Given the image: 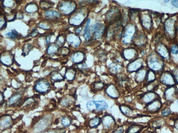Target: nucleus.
Listing matches in <instances>:
<instances>
[{
	"instance_id": "bf43d9fd",
	"label": "nucleus",
	"mask_w": 178,
	"mask_h": 133,
	"mask_svg": "<svg viewBox=\"0 0 178 133\" xmlns=\"http://www.w3.org/2000/svg\"><path fill=\"white\" fill-rule=\"evenodd\" d=\"M171 5L172 6L175 7V8H178V1L177 0H174L171 1Z\"/></svg>"
},
{
	"instance_id": "4468645a",
	"label": "nucleus",
	"mask_w": 178,
	"mask_h": 133,
	"mask_svg": "<svg viewBox=\"0 0 178 133\" xmlns=\"http://www.w3.org/2000/svg\"><path fill=\"white\" fill-rule=\"evenodd\" d=\"M66 40L69 45L75 48L79 47L81 43V40L79 36L73 33H70L67 35Z\"/></svg>"
},
{
	"instance_id": "e2e57ef3",
	"label": "nucleus",
	"mask_w": 178,
	"mask_h": 133,
	"mask_svg": "<svg viewBox=\"0 0 178 133\" xmlns=\"http://www.w3.org/2000/svg\"><path fill=\"white\" fill-rule=\"evenodd\" d=\"M47 133H57V132H56L55 130H51V131H50V132H48Z\"/></svg>"
},
{
	"instance_id": "a211bd4d",
	"label": "nucleus",
	"mask_w": 178,
	"mask_h": 133,
	"mask_svg": "<svg viewBox=\"0 0 178 133\" xmlns=\"http://www.w3.org/2000/svg\"><path fill=\"white\" fill-rule=\"evenodd\" d=\"M13 55L11 52H5L1 55V62L5 66L9 67L13 64Z\"/></svg>"
},
{
	"instance_id": "052dcab7",
	"label": "nucleus",
	"mask_w": 178,
	"mask_h": 133,
	"mask_svg": "<svg viewBox=\"0 0 178 133\" xmlns=\"http://www.w3.org/2000/svg\"><path fill=\"white\" fill-rule=\"evenodd\" d=\"M81 30H82L81 28H76V33L79 34V32L81 31Z\"/></svg>"
},
{
	"instance_id": "72a5a7b5",
	"label": "nucleus",
	"mask_w": 178,
	"mask_h": 133,
	"mask_svg": "<svg viewBox=\"0 0 178 133\" xmlns=\"http://www.w3.org/2000/svg\"><path fill=\"white\" fill-rule=\"evenodd\" d=\"M110 71L113 74H116L121 73L123 70V67L119 64H112L109 66Z\"/></svg>"
},
{
	"instance_id": "b1692460",
	"label": "nucleus",
	"mask_w": 178,
	"mask_h": 133,
	"mask_svg": "<svg viewBox=\"0 0 178 133\" xmlns=\"http://www.w3.org/2000/svg\"><path fill=\"white\" fill-rule=\"evenodd\" d=\"M147 71L145 68H141V69L139 70L137 72L135 73L134 79L135 81L138 83H143L145 81L146 74H147Z\"/></svg>"
},
{
	"instance_id": "393cba45",
	"label": "nucleus",
	"mask_w": 178,
	"mask_h": 133,
	"mask_svg": "<svg viewBox=\"0 0 178 133\" xmlns=\"http://www.w3.org/2000/svg\"><path fill=\"white\" fill-rule=\"evenodd\" d=\"M12 117L8 115H5L2 116L1 118V128L7 129L8 127L11 126L12 123Z\"/></svg>"
},
{
	"instance_id": "20e7f679",
	"label": "nucleus",
	"mask_w": 178,
	"mask_h": 133,
	"mask_svg": "<svg viewBox=\"0 0 178 133\" xmlns=\"http://www.w3.org/2000/svg\"><path fill=\"white\" fill-rule=\"evenodd\" d=\"M88 14L86 10L81 9L71 16L69 19L70 25L73 26H80L85 21Z\"/></svg>"
},
{
	"instance_id": "aec40b11",
	"label": "nucleus",
	"mask_w": 178,
	"mask_h": 133,
	"mask_svg": "<svg viewBox=\"0 0 178 133\" xmlns=\"http://www.w3.org/2000/svg\"><path fill=\"white\" fill-rule=\"evenodd\" d=\"M162 107V102L160 99H156L146 105V110L150 113H156L161 110Z\"/></svg>"
},
{
	"instance_id": "6ab92c4d",
	"label": "nucleus",
	"mask_w": 178,
	"mask_h": 133,
	"mask_svg": "<svg viewBox=\"0 0 178 133\" xmlns=\"http://www.w3.org/2000/svg\"><path fill=\"white\" fill-rule=\"evenodd\" d=\"M86 60V55L85 54L81 51H77L73 52L71 56V60L73 64H83V62Z\"/></svg>"
},
{
	"instance_id": "9d476101",
	"label": "nucleus",
	"mask_w": 178,
	"mask_h": 133,
	"mask_svg": "<svg viewBox=\"0 0 178 133\" xmlns=\"http://www.w3.org/2000/svg\"><path fill=\"white\" fill-rule=\"evenodd\" d=\"M144 61L141 58H138L134 61H131L127 66V71L132 73L134 72H137L139 70L143 68Z\"/></svg>"
},
{
	"instance_id": "f704fd0d",
	"label": "nucleus",
	"mask_w": 178,
	"mask_h": 133,
	"mask_svg": "<svg viewBox=\"0 0 178 133\" xmlns=\"http://www.w3.org/2000/svg\"><path fill=\"white\" fill-rule=\"evenodd\" d=\"M156 73L153 71L149 69L147 71V74L145 81L147 83L153 82L156 80Z\"/></svg>"
},
{
	"instance_id": "0e129e2a",
	"label": "nucleus",
	"mask_w": 178,
	"mask_h": 133,
	"mask_svg": "<svg viewBox=\"0 0 178 133\" xmlns=\"http://www.w3.org/2000/svg\"><path fill=\"white\" fill-rule=\"evenodd\" d=\"M169 1H165L164 2H165V3H168V2H169Z\"/></svg>"
},
{
	"instance_id": "dca6fc26",
	"label": "nucleus",
	"mask_w": 178,
	"mask_h": 133,
	"mask_svg": "<svg viewBox=\"0 0 178 133\" xmlns=\"http://www.w3.org/2000/svg\"><path fill=\"white\" fill-rule=\"evenodd\" d=\"M101 123L105 129H111L116 124V121L111 115L106 114L101 118Z\"/></svg>"
},
{
	"instance_id": "603ef678",
	"label": "nucleus",
	"mask_w": 178,
	"mask_h": 133,
	"mask_svg": "<svg viewBox=\"0 0 178 133\" xmlns=\"http://www.w3.org/2000/svg\"><path fill=\"white\" fill-rule=\"evenodd\" d=\"M34 100H33V98H29L28 99H26V101L24 102V104H23V107H26L27 105H29L31 104H32L33 103Z\"/></svg>"
},
{
	"instance_id": "7c9ffc66",
	"label": "nucleus",
	"mask_w": 178,
	"mask_h": 133,
	"mask_svg": "<svg viewBox=\"0 0 178 133\" xmlns=\"http://www.w3.org/2000/svg\"><path fill=\"white\" fill-rule=\"evenodd\" d=\"M22 98V95L20 93H15L12 95L9 100H8V104L9 106L15 105L16 104L18 103L20 101V99Z\"/></svg>"
},
{
	"instance_id": "f8f14e48",
	"label": "nucleus",
	"mask_w": 178,
	"mask_h": 133,
	"mask_svg": "<svg viewBox=\"0 0 178 133\" xmlns=\"http://www.w3.org/2000/svg\"><path fill=\"white\" fill-rule=\"evenodd\" d=\"M122 56L127 61H132L138 58L137 50L133 48H128L122 51Z\"/></svg>"
},
{
	"instance_id": "3c124183",
	"label": "nucleus",
	"mask_w": 178,
	"mask_h": 133,
	"mask_svg": "<svg viewBox=\"0 0 178 133\" xmlns=\"http://www.w3.org/2000/svg\"><path fill=\"white\" fill-rule=\"evenodd\" d=\"M171 54L174 55H178V45H174L171 48Z\"/></svg>"
},
{
	"instance_id": "e433bc0d",
	"label": "nucleus",
	"mask_w": 178,
	"mask_h": 133,
	"mask_svg": "<svg viewBox=\"0 0 178 133\" xmlns=\"http://www.w3.org/2000/svg\"><path fill=\"white\" fill-rule=\"evenodd\" d=\"M40 5L41 8L43 10H46V11H48V9L52 7L54 5V3L51 1H40Z\"/></svg>"
},
{
	"instance_id": "ea45409f",
	"label": "nucleus",
	"mask_w": 178,
	"mask_h": 133,
	"mask_svg": "<svg viewBox=\"0 0 178 133\" xmlns=\"http://www.w3.org/2000/svg\"><path fill=\"white\" fill-rule=\"evenodd\" d=\"M33 49V46L31 44H29V43L25 44L24 45L23 48V55L24 56H27L30 52V51L32 50Z\"/></svg>"
},
{
	"instance_id": "6e6d98bb",
	"label": "nucleus",
	"mask_w": 178,
	"mask_h": 133,
	"mask_svg": "<svg viewBox=\"0 0 178 133\" xmlns=\"http://www.w3.org/2000/svg\"><path fill=\"white\" fill-rule=\"evenodd\" d=\"M53 33H51L49 34H48L46 37V44L48 45L50 44L51 43V37H52V36Z\"/></svg>"
},
{
	"instance_id": "bb28decb",
	"label": "nucleus",
	"mask_w": 178,
	"mask_h": 133,
	"mask_svg": "<svg viewBox=\"0 0 178 133\" xmlns=\"http://www.w3.org/2000/svg\"><path fill=\"white\" fill-rule=\"evenodd\" d=\"M44 17L47 20H55L61 17V14L54 10H48L44 13Z\"/></svg>"
},
{
	"instance_id": "7ed1b4c3",
	"label": "nucleus",
	"mask_w": 178,
	"mask_h": 133,
	"mask_svg": "<svg viewBox=\"0 0 178 133\" xmlns=\"http://www.w3.org/2000/svg\"><path fill=\"white\" fill-rule=\"evenodd\" d=\"M76 3L73 1H62L58 3V8L60 13L64 15H69L75 12L76 9Z\"/></svg>"
},
{
	"instance_id": "09e8293b",
	"label": "nucleus",
	"mask_w": 178,
	"mask_h": 133,
	"mask_svg": "<svg viewBox=\"0 0 178 133\" xmlns=\"http://www.w3.org/2000/svg\"><path fill=\"white\" fill-rule=\"evenodd\" d=\"M171 109L169 108H165L162 111L161 114H162V116H165V117H167L168 116H169L171 114Z\"/></svg>"
},
{
	"instance_id": "f257e3e1",
	"label": "nucleus",
	"mask_w": 178,
	"mask_h": 133,
	"mask_svg": "<svg viewBox=\"0 0 178 133\" xmlns=\"http://www.w3.org/2000/svg\"><path fill=\"white\" fill-rule=\"evenodd\" d=\"M146 63L149 68L155 73L162 71L164 67L162 58L155 52H152L148 56Z\"/></svg>"
},
{
	"instance_id": "423d86ee",
	"label": "nucleus",
	"mask_w": 178,
	"mask_h": 133,
	"mask_svg": "<svg viewBox=\"0 0 178 133\" xmlns=\"http://www.w3.org/2000/svg\"><path fill=\"white\" fill-rule=\"evenodd\" d=\"M51 88L49 81L46 79L42 78L37 80L33 86L34 90L40 94L47 93Z\"/></svg>"
},
{
	"instance_id": "39448f33",
	"label": "nucleus",
	"mask_w": 178,
	"mask_h": 133,
	"mask_svg": "<svg viewBox=\"0 0 178 133\" xmlns=\"http://www.w3.org/2000/svg\"><path fill=\"white\" fill-rule=\"evenodd\" d=\"M109 107L105 101H90L86 104V108L90 112H100L106 110Z\"/></svg>"
},
{
	"instance_id": "a18cd8bd",
	"label": "nucleus",
	"mask_w": 178,
	"mask_h": 133,
	"mask_svg": "<svg viewBox=\"0 0 178 133\" xmlns=\"http://www.w3.org/2000/svg\"><path fill=\"white\" fill-rule=\"evenodd\" d=\"M7 27V19L5 16H1V30L5 29Z\"/></svg>"
},
{
	"instance_id": "680f3d73",
	"label": "nucleus",
	"mask_w": 178,
	"mask_h": 133,
	"mask_svg": "<svg viewBox=\"0 0 178 133\" xmlns=\"http://www.w3.org/2000/svg\"><path fill=\"white\" fill-rule=\"evenodd\" d=\"M174 126L175 127V128L178 130V120L175 122V123L174 124Z\"/></svg>"
},
{
	"instance_id": "412c9836",
	"label": "nucleus",
	"mask_w": 178,
	"mask_h": 133,
	"mask_svg": "<svg viewBox=\"0 0 178 133\" xmlns=\"http://www.w3.org/2000/svg\"><path fill=\"white\" fill-rule=\"evenodd\" d=\"M147 43V38L144 33L137 34L133 40V43L135 46L142 47Z\"/></svg>"
},
{
	"instance_id": "6e6552de",
	"label": "nucleus",
	"mask_w": 178,
	"mask_h": 133,
	"mask_svg": "<svg viewBox=\"0 0 178 133\" xmlns=\"http://www.w3.org/2000/svg\"><path fill=\"white\" fill-rule=\"evenodd\" d=\"M159 81L168 87L175 86L177 84L173 73L167 71L161 74L159 77Z\"/></svg>"
},
{
	"instance_id": "f3484780",
	"label": "nucleus",
	"mask_w": 178,
	"mask_h": 133,
	"mask_svg": "<svg viewBox=\"0 0 178 133\" xmlns=\"http://www.w3.org/2000/svg\"><path fill=\"white\" fill-rule=\"evenodd\" d=\"M105 92L106 95L112 99H117L120 95L117 87L113 84L107 85L105 89Z\"/></svg>"
},
{
	"instance_id": "0eeeda50",
	"label": "nucleus",
	"mask_w": 178,
	"mask_h": 133,
	"mask_svg": "<svg viewBox=\"0 0 178 133\" xmlns=\"http://www.w3.org/2000/svg\"><path fill=\"white\" fill-rule=\"evenodd\" d=\"M139 22L145 30L150 31L151 29L153 22L150 14H146L144 12L139 13Z\"/></svg>"
},
{
	"instance_id": "79ce46f5",
	"label": "nucleus",
	"mask_w": 178,
	"mask_h": 133,
	"mask_svg": "<svg viewBox=\"0 0 178 133\" xmlns=\"http://www.w3.org/2000/svg\"><path fill=\"white\" fill-rule=\"evenodd\" d=\"M61 122V124H63L64 127H68L71 125L72 123V120L71 118H70L68 117L64 116L62 117Z\"/></svg>"
},
{
	"instance_id": "2eb2a0df",
	"label": "nucleus",
	"mask_w": 178,
	"mask_h": 133,
	"mask_svg": "<svg viewBox=\"0 0 178 133\" xmlns=\"http://www.w3.org/2000/svg\"><path fill=\"white\" fill-rule=\"evenodd\" d=\"M159 95L154 92H148L145 93L140 98V101L141 103L146 105L151 103L152 101H156L159 99Z\"/></svg>"
},
{
	"instance_id": "13d9d810",
	"label": "nucleus",
	"mask_w": 178,
	"mask_h": 133,
	"mask_svg": "<svg viewBox=\"0 0 178 133\" xmlns=\"http://www.w3.org/2000/svg\"><path fill=\"white\" fill-rule=\"evenodd\" d=\"M124 130L122 127H120L113 131L112 133H123Z\"/></svg>"
},
{
	"instance_id": "49530a36",
	"label": "nucleus",
	"mask_w": 178,
	"mask_h": 133,
	"mask_svg": "<svg viewBox=\"0 0 178 133\" xmlns=\"http://www.w3.org/2000/svg\"><path fill=\"white\" fill-rule=\"evenodd\" d=\"M39 26L41 28L45 30H48L51 28V25L48 22L45 21L41 22L39 24Z\"/></svg>"
},
{
	"instance_id": "58836bf2",
	"label": "nucleus",
	"mask_w": 178,
	"mask_h": 133,
	"mask_svg": "<svg viewBox=\"0 0 178 133\" xmlns=\"http://www.w3.org/2000/svg\"><path fill=\"white\" fill-rule=\"evenodd\" d=\"M6 36L12 39H17L20 38L21 37V34L17 32L16 30H12L10 32L7 33L6 34Z\"/></svg>"
},
{
	"instance_id": "a878e982",
	"label": "nucleus",
	"mask_w": 178,
	"mask_h": 133,
	"mask_svg": "<svg viewBox=\"0 0 178 133\" xmlns=\"http://www.w3.org/2000/svg\"><path fill=\"white\" fill-rule=\"evenodd\" d=\"M60 51V46L56 43H53L47 46L46 54L48 55L57 54Z\"/></svg>"
},
{
	"instance_id": "473e14b6",
	"label": "nucleus",
	"mask_w": 178,
	"mask_h": 133,
	"mask_svg": "<svg viewBox=\"0 0 178 133\" xmlns=\"http://www.w3.org/2000/svg\"><path fill=\"white\" fill-rule=\"evenodd\" d=\"M25 11L27 13H35L39 11V6L35 3H30L25 7Z\"/></svg>"
},
{
	"instance_id": "8fccbe9b",
	"label": "nucleus",
	"mask_w": 178,
	"mask_h": 133,
	"mask_svg": "<svg viewBox=\"0 0 178 133\" xmlns=\"http://www.w3.org/2000/svg\"><path fill=\"white\" fill-rule=\"evenodd\" d=\"M162 124V122H161L160 120H156L152 123V126L155 129H158L161 127Z\"/></svg>"
},
{
	"instance_id": "1a4fd4ad",
	"label": "nucleus",
	"mask_w": 178,
	"mask_h": 133,
	"mask_svg": "<svg viewBox=\"0 0 178 133\" xmlns=\"http://www.w3.org/2000/svg\"><path fill=\"white\" fill-rule=\"evenodd\" d=\"M91 32L93 34V37L95 39L101 38L104 35L105 30V26L101 23L97 22L91 27Z\"/></svg>"
},
{
	"instance_id": "4be33fe9",
	"label": "nucleus",
	"mask_w": 178,
	"mask_h": 133,
	"mask_svg": "<svg viewBox=\"0 0 178 133\" xmlns=\"http://www.w3.org/2000/svg\"><path fill=\"white\" fill-rule=\"evenodd\" d=\"M156 50L157 54L162 58L168 59L169 58V51L165 45L159 44L157 45Z\"/></svg>"
},
{
	"instance_id": "c756f323",
	"label": "nucleus",
	"mask_w": 178,
	"mask_h": 133,
	"mask_svg": "<svg viewBox=\"0 0 178 133\" xmlns=\"http://www.w3.org/2000/svg\"><path fill=\"white\" fill-rule=\"evenodd\" d=\"M50 77H51V80L53 83L61 82L65 79L64 77L62 76V75L59 72L57 71H54L51 72L50 74Z\"/></svg>"
},
{
	"instance_id": "69168bd1",
	"label": "nucleus",
	"mask_w": 178,
	"mask_h": 133,
	"mask_svg": "<svg viewBox=\"0 0 178 133\" xmlns=\"http://www.w3.org/2000/svg\"><path fill=\"white\" fill-rule=\"evenodd\" d=\"M177 104H178V100H177Z\"/></svg>"
},
{
	"instance_id": "864d4df0",
	"label": "nucleus",
	"mask_w": 178,
	"mask_h": 133,
	"mask_svg": "<svg viewBox=\"0 0 178 133\" xmlns=\"http://www.w3.org/2000/svg\"><path fill=\"white\" fill-rule=\"evenodd\" d=\"M3 5L6 7H11L13 6V2L12 1H4Z\"/></svg>"
},
{
	"instance_id": "a19ab883",
	"label": "nucleus",
	"mask_w": 178,
	"mask_h": 133,
	"mask_svg": "<svg viewBox=\"0 0 178 133\" xmlns=\"http://www.w3.org/2000/svg\"><path fill=\"white\" fill-rule=\"evenodd\" d=\"M157 86H158V83H157L156 80H155L153 82L147 83L146 88L148 92H153V91L156 89Z\"/></svg>"
},
{
	"instance_id": "4c0bfd02",
	"label": "nucleus",
	"mask_w": 178,
	"mask_h": 133,
	"mask_svg": "<svg viewBox=\"0 0 178 133\" xmlns=\"http://www.w3.org/2000/svg\"><path fill=\"white\" fill-rule=\"evenodd\" d=\"M119 109L121 112L125 115L126 116H128L130 114H132V110L131 108H129V107L125 105H121L119 106Z\"/></svg>"
},
{
	"instance_id": "5701e85b",
	"label": "nucleus",
	"mask_w": 178,
	"mask_h": 133,
	"mask_svg": "<svg viewBox=\"0 0 178 133\" xmlns=\"http://www.w3.org/2000/svg\"><path fill=\"white\" fill-rule=\"evenodd\" d=\"M165 30L170 36L175 34V25L173 19H169L165 23Z\"/></svg>"
},
{
	"instance_id": "c03bdc74",
	"label": "nucleus",
	"mask_w": 178,
	"mask_h": 133,
	"mask_svg": "<svg viewBox=\"0 0 178 133\" xmlns=\"http://www.w3.org/2000/svg\"><path fill=\"white\" fill-rule=\"evenodd\" d=\"M66 40V38H65L63 35H59L56 39V43L59 46H63L65 44Z\"/></svg>"
},
{
	"instance_id": "37998d69",
	"label": "nucleus",
	"mask_w": 178,
	"mask_h": 133,
	"mask_svg": "<svg viewBox=\"0 0 178 133\" xmlns=\"http://www.w3.org/2000/svg\"><path fill=\"white\" fill-rule=\"evenodd\" d=\"M93 86H94V89L95 91H101L104 89L105 85L104 83L101 82V81H98V82H95L94 83Z\"/></svg>"
},
{
	"instance_id": "ddd939ff",
	"label": "nucleus",
	"mask_w": 178,
	"mask_h": 133,
	"mask_svg": "<svg viewBox=\"0 0 178 133\" xmlns=\"http://www.w3.org/2000/svg\"><path fill=\"white\" fill-rule=\"evenodd\" d=\"M164 95L165 99L168 101L178 99V89L175 86L169 87L168 89H165Z\"/></svg>"
},
{
	"instance_id": "c85d7f7f",
	"label": "nucleus",
	"mask_w": 178,
	"mask_h": 133,
	"mask_svg": "<svg viewBox=\"0 0 178 133\" xmlns=\"http://www.w3.org/2000/svg\"><path fill=\"white\" fill-rule=\"evenodd\" d=\"M144 128V126L138 124L131 125L126 130L125 133H140Z\"/></svg>"
},
{
	"instance_id": "de8ad7c7",
	"label": "nucleus",
	"mask_w": 178,
	"mask_h": 133,
	"mask_svg": "<svg viewBox=\"0 0 178 133\" xmlns=\"http://www.w3.org/2000/svg\"><path fill=\"white\" fill-rule=\"evenodd\" d=\"M60 53L61 55L63 56H66L68 54H69L70 50L69 48L66 47H63L61 49H60Z\"/></svg>"
},
{
	"instance_id": "9b49d317",
	"label": "nucleus",
	"mask_w": 178,
	"mask_h": 133,
	"mask_svg": "<svg viewBox=\"0 0 178 133\" xmlns=\"http://www.w3.org/2000/svg\"><path fill=\"white\" fill-rule=\"evenodd\" d=\"M120 15L121 13L119 9L115 7L108 11L106 15V19L109 23H113L118 20Z\"/></svg>"
},
{
	"instance_id": "2f4dec72",
	"label": "nucleus",
	"mask_w": 178,
	"mask_h": 133,
	"mask_svg": "<svg viewBox=\"0 0 178 133\" xmlns=\"http://www.w3.org/2000/svg\"><path fill=\"white\" fill-rule=\"evenodd\" d=\"M91 24V20L88 19L86 22L85 28L84 30V38L85 39L86 42L89 41L91 39V30L89 28Z\"/></svg>"
},
{
	"instance_id": "4d7b16f0",
	"label": "nucleus",
	"mask_w": 178,
	"mask_h": 133,
	"mask_svg": "<svg viewBox=\"0 0 178 133\" xmlns=\"http://www.w3.org/2000/svg\"><path fill=\"white\" fill-rule=\"evenodd\" d=\"M39 34V31L37 28H35L33 31V32H31L29 35V36H31V37H35L36 36H37Z\"/></svg>"
},
{
	"instance_id": "5fc2aeb1",
	"label": "nucleus",
	"mask_w": 178,
	"mask_h": 133,
	"mask_svg": "<svg viewBox=\"0 0 178 133\" xmlns=\"http://www.w3.org/2000/svg\"><path fill=\"white\" fill-rule=\"evenodd\" d=\"M172 73H173V74L174 75L176 83L178 84V68H175Z\"/></svg>"
},
{
	"instance_id": "cd10ccee",
	"label": "nucleus",
	"mask_w": 178,
	"mask_h": 133,
	"mask_svg": "<svg viewBox=\"0 0 178 133\" xmlns=\"http://www.w3.org/2000/svg\"><path fill=\"white\" fill-rule=\"evenodd\" d=\"M76 75V70L72 67H70L66 69L64 75V78L67 81H73L75 79Z\"/></svg>"
},
{
	"instance_id": "f03ea898",
	"label": "nucleus",
	"mask_w": 178,
	"mask_h": 133,
	"mask_svg": "<svg viewBox=\"0 0 178 133\" xmlns=\"http://www.w3.org/2000/svg\"><path fill=\"white\" fill-rule=\"evenodd\" d=\"M137 34L136 25L133 23L128 24L125 26L121 33V40L123 44H129Z\"/></svg>"
},
{
	"instance_id": "c9c22d12",
	"label": "nucleus",
	"mask_w": 178,
	"mask_h": 133,
	"mask_svg": "<svg viewBox=\"0 0 178 133\" xmlns=\"http://www.w3.org/2000/svg\"><path fill=\"white\" fill-rule=\"evenodd\" d=\"M101 123V119L99 117H95L89 120L88 126L91 128H95L98 127Z\"/></svg>"
}]
</instances>
